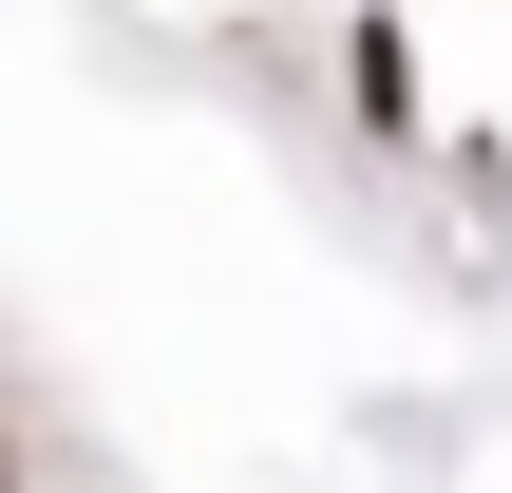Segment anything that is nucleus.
Here are the masks:
<instances>
[{"mask_svg":"<svg viewBox=\"0 0 512 493\" xmlns=\"http://www.w3.org/2000/svg\"><path fill=\"white\" fill-rule=\"evenodd\" d=\"M342 114L361 133H418V19H380V0L342 19Z\"/></svg>","mask_w":512,"mask_h":493,"instance_id":"obj_1","label":"nucleus"}]
</instances>
